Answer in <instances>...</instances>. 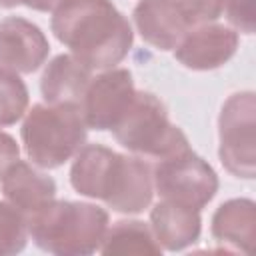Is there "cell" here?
<instances>
[{"label":"cell","mask_w":256,"mask_h":256,"mask_svg":"<svg viewBox=\"0 0 256 256\" xmlns=\"http://www.w3.org/2000/svg\"><path fill=\"white\" fill-rule=\"evenodd\" d=\"M64 0H0L2 8H14V6H28L32 10H40V12H48V10H56Z\"/></svg>","instance_id":"7402d4cb"},{"label":"cell","mask_w":256,"mask_h":256,"mask_svg":"<svg viewBox=\"0 0 256 256\" xmlns=\"http://www.w3.org/2000/svg\"><path fill=\"white\" fill-rule=\"evenodd\" d=\"M150 228L160 248L178 252L194 244L200 236V214L198 210L162 200L152 208Z\"/></svg>","instance_id":"5bb4252c"},{"label":"cell","mask_w":256,"mask_h":256,"mask_svg":"<svg viewBox=\"0 0 256 256\" xmlns=\"http://www.w3.org/2000/svg\"><path fill=\"white\" fill-rule=\"evenodd\" d=\"M28 240L26 216L10 202H0V256L18 254Z\"/></svg>","instance_id":"ac0fdd59"},{"label":"cell","mask_w":256,"mask_h":256,"mask_svg":"<svg viewBox=\"0 0 256 256\" xmlns=\"http://www.w3.org/2000/svg\"><path fill=\"white\" fill-rule=\"evenodd\" d=\"M2 192L6 200L28 218L54 200L56 184L44 172L18 160L2 176Z\"/></svg>","instance_id":"7c38bea8"},{"label":"cell","mask_w":256,"mask_h":256,"mask_svg":"<svg viewBox=\"0 0 256 256\" xmlns=\"http://www.w3.org/2000/svg\"><path fill=\"white\" fill-rule=\"evenodd\" d=\"M14 162H18V144L10 134L0 132V178Z\"/></svg>","instance_id":"44dd1931"},{"label":"cell","mask_w":256,"mask_h":256,"mask_svg":"<svg viewBox=\"0 0 256 256\" xmlns=\"http://www.w3.org/2000/svg\"><path fill=\"white\" fill-rule=\"evenodd\" d=\"M132 16L140 36L158 50L176 48L192 28V22L172 0H140Z\"/></svg>","instance_id":"8fae6325"},{"label":"cell","mask_w":256,"mask_h":256,"mask_svg":"<svg viewBox=\"0 0 256 256\" xmlns=\"http://www.w3.org/2000/svg\"><path fill=\"white\" fill-rule=\"evenodd\" d=\"M134 92L132 74L126 68H110L92 78L80 102L86 126L94 130H110L128 108Z\"/></svg>","instance_id":"ba28073f"},{"label":"cell","mask_w":256,"mask_h":256,"mask_svg":"<svg viewBox=\"0 0 256 256\" xmlns=\"http://www.w3.org/2000/svg\"><path fill=\"white\" fill-rule=\"evenodd\" d=\"M182 14L192 22V26L206 24L210 20H216L224 12L226 0H172Z\"/></svg>","instance_id":"d6986e66"},{"label":"cell","mask_w":256,"mask_h":256,"mask_svg":"<svg viewBox=\"0 0 256 256\" xmlns=\"http://www.w3.org/2000/svg\"><path fill=\"white\" fill-rule=\"evenodd\" d=\"M72 188L106 202L112 210L138 214L152 202L154 182L150 166L134 156H122L102 144L78 150L70 170Z\"/></svg>","instance_id":"7a4b0ae2"},{"label":"cell","mask_w":256,"mask_h":256,"mask_svg":"<svg viewBox=\"0 0 256 256\" xmlns=\"http://www.w3.org/2000/svg\"><path fill=\"white\" fill-rule=\"evenodd\" d=\"M50 52L44 32L26 18L8 16L0 22V66L16 74L38 70Z\"/></svg>","instance_id":"9c48e42d"},{"label":"cell","mask_w":256,"mask_h":256,"mask_svg":"<svg viewBox=\"0 0 256 256\" xmlns=\"http://www.w3.org/2000/svg\"><path fill=\"white\" fill-rule=\"evenodd\" d=\"M224 12L234 28L244 34L254 32V0H226Z\"/></svg>","instance_id":"ffe728a7"},{"label":"cell","mask_w":256,"mask_h":256,"mask_svg":"<svg viewBox=\"0 0 256 256\" xmlns=\"http://www.w3.org/2000/svg\"><path fill=\"white\" fill-rule=\"evenodd\" d=\"M28 106V90L16 72L0 66V126L18 122Z\"/></svg>","instance_id":"e0dca14e"},{"label":"cell","mask_w":256,"mask_h":256,"mask_svg":"<svg viewBox=\"0 0 256 256\" xmlns=\"http://www.w3.org/2000/svg\"><path fill=\"white\" fill-rule=\"evenodd\" d=\"M238 48V34L222 24L192 26L176 46V60L192 70H214L226 64Z\"/></svg>","instance_id":"30bf717a"},{"label":"cell","mask_w":256,"mask_h":256,"mask_svg":"<svg viewBox=\"0 0 256 256\" xmlns=\"http://www.w3.org/2000/svg\"><path fill=\"white\" fill-rule=\"evenodd\" d=\"M152 182L162 200L198 212L214 198L218 190L216 172L190 148L162 158L152 172Z\"/></svg>","instance_id":"8992f818"},{"label":"cell","mask_w":256,"mask_h":256,"mask_svg":"<svg viewBox=\"0 0 256 256\" xmlns=\"http://www.w3.org/2000/svg\"><path fill=\"white\" fill-rule=\"evenodd\" d=\"M98 250L102 254H160L162 252L160 244L152 234V228L140 220L114 222L112 228H106Z\"/></svg>","instance_id":"2e32d148"},{"label":"cell","mask_w":256,"mask_h":256,"mask_svg":"<svg viewBox=\"0 0 256 256\" xmlns=\"http://www.w3.org/2000/svg\"><path fill=\"white\" fill-rule=\"evenodd\" d=\"M54 36L88 68H114L132 46V28L110 0H64L52 16Z\"/></svg>","instance_id":"6da1fadb"},{"label":"cell","mask_w":256,"mask_h":256,"mask_svg":"<svg viewBox=\"0 0 256 256\" xmlns=\"http://www.w3.org/2000/svg\"><path fill=\"white\" fill-rule=\"evenodd\" d=\"M220 160L236 178H254V94H232L218 120Z\"/></svg>","instance_id":"52a82bcc"},{"label":"cell","mask_w":256,"mask_h":256,"mask_svg":"<svg viewBox=\"0 0 256 256\" xmlns=\"http://www.w3.org/2000/svg\"><path fill=\"white\" fill-rule=\"evenodd\" d=\"M254 202L236 198L224 202L212 216V236L218 242L230 244L234 250L248 254L254 240Z\"/></svg>","instance_id":"9a60e30c"},{"label":"cell","mask_w":256,"mask_h":256,"mask_svg":"<svg viewBox=\"0 0 256 256\" xmlns=\"http://www.w3.org/2000/svg\"><path fill=\"white\" fill-rule=\"evenodd\" d=\"M34 244L58 256H82L100 248L108 228V214L88 202L52 200L26 218Z\"/></svg>","instance_id":"3957f363"},{"label":"cell","mask_w":256,"mask_h":256,"mask_svg":"<svg viewBox=\"0 0 256 256\" xmlns=\"http://www.w3.org/2000/svg\"><path fill=\"white\" fill-rule=\"evenodd\" d=\"M110 130L120 146L146 158L162 160L190 148L186 134L170 122L166 106L150 92H134Z\"/></svg>","instance_id":"5b68a950"},{"label":"cell","mask_w":256,"mask_h":256,"mask_svg":"<svg viewBox=\"0 0 256 256\" xmlns=\"http://www.w3.org/2000/svg\"><path fill=\"white\" fill-rule=\"evenodd\" d=\"M86 128L80 106L36 104L22 124V142L32 164L58 168L84 146Z\"/></svg>","instance_id":"277c9868"},{"label":"cell","mask_w":256,"mask_h":256,"mask_svg":"<svg viewBox=\"0 0 256 256\" xmlns=\"http://www.w3.org/2000/svg\"><path fill=\"white\" fill-rule=\"evenodd\" d=\"M92 68L82 64L72 54L56 56L44 70L40 90L48 104H74L80 106L84 92L92 80Z\"/></svg>","instance_id":"4fadbf2b"}]
</instances>
